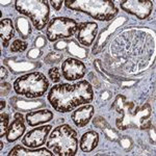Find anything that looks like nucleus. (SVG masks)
Segmentation results:
<instances>
[{
	"mask_svg": "<svg viewBox=\"0 0 156 156\" xmlns=\"http://www.w3.org/2000/svg\"><path fill=\"white\" fill-rule=\"evenodd\" d=\"M151 37L140 30L123 32L109 48L112 64L125 73H135L146 68L154 52V42L147 44Z\"/></svg>",
	"mask_w": 156,
	"mask_h": 156,
	"instance_id": "nucleus-1",
	"label": "nucleus"
},
{
	"mask_svg": "<svg viewBox=\"0 0 156 156\" xmlns=\"http://www.w3.org/2000/svg\"><path fill=\"white\" fill-rule=\"evenodd\" d=\"M47 98L56 112L65 114L92 102L94 99V90L87 80L74 84L60 83L50 89Z\"/></svg>",
	"mask_w": 156,
	"mask_h": 156,
	"instance_id": "nucleus-2",
	"label": "nucleus"
},
{
	"mask_svg": "<svg viewBox=\"0 0 156 156\" xmlns=\"http://www.w3.org/2000/svg\"><path fill=\"white\" fill-rule=\"evenodd\" d=\"M115 114L121 115L117 118L115 125L120 130H126L128 128L148 129L151 126V106L146 104L144 106H136L134 103L127 101L126 97L118 95L112 105Z\"/></svg>",
	"mask_w": 156,
	"mask_h": 156,
	"instance_id": "nucleus-3",
	"label": "nucleus"
},
{
	"mask_svg": "<svg viewBox=\"0 0 156 156\" xmlns=\"http://www.w3.org/2000/svg\"><path fill=\"white\" fill-rule=\"evenodd\" d=\"M46 145L54 155L73 156L78 149L77 132L67 124L59 125L51 131Z\"/></svg>",
	"mask_w": 156,
	"mask_h": 156,
	"instance_id": "nucleus-4",
	"label": "nucleus"
},
{
	"mask_svg": "<svg viewBox=\"0 0 156 156\" xmlns=\"http://www.w3.org/2000/svg\"><path fill=\"white\" fill-rule=\"evenodd\" d=\"M68 9L81 12L100 21H109L118 14V9L110 0H66Z\"/></svg>",
	"mask_w": 156,
	"mask_h": 156,
	"instance_id": "nucleus-5",
	"label": "nucleus"
},
{
	"mask_svg": "<svg viewBox=\"0 0 156 156\" xmlns=\"http://www.w3.org/2000/svg\"><path fill=\"white\" fill-rule=\"evenodd\" d=\"M49 87V81L43 73L32 72L17 78L14 82V90L20 96L34 99L45 95Z\"/></svg>",
	"mask_w": 156,
	"mask_h": 156,
	"instance_id": "nucleus-6",
	"label": "nucleus"
},
{
	"mask_svg": "<svg viewBox=\"0 0 156 156\" xmlns=\"http://www.w3.org/2000/svg\"><path fill=\"white\" fill-rule=\"evenodd\" d=\"M15 7L20 14L31 20L34 28L42 30L49 20V5L44 0H17Z\"/></svg>",
	"mask_w": 156,
	"mask_h": 156,
	"instance_id": "nucleus-7",
	"label": "nucleus"
},
{
	"mask_svg": "<svg viewBox=\"0 0 156 156\" xmlns=\"http://www.w3.org/2000/svg\"><path fill=\"white\" fill-rule=\"evenodd\" d=\"M78 29V24L75 20L66 17L53 18L49 22L46 29L47 39L50 42H55L60 39H69Z\"/></svg>",
	"mask_w": 156,
	"mask_h": 156,
	"instance_id": "nucleus-8",
	"label": "nucleus"
},
{
	"mask_svg": "<svg viewBox=\"0 0 156 156\" xmlns=\"http://www.w3.org/2000/svg\"><path fill=\"white\" fill-rule=\"evenodd\" d=\"M121 9L138 19L145 20L152 12L153 2L150 0H127L121 3Z\"/></svg>",
	"mask_w": 156,
	"mask_h": 156,
	"instance_id": "nucleus-9",
	"label": "nucleus"
},
{
	"mask_svg": "<svg viewBox=\"0 0 156 156\" xmlns=\"http://www.w3.org/2000/svg\"><path fill=\"white\" fill-rule=\"evenodd\" d=\"M51 129V125H45V126L34 128L27 132L25 136L22 138V144L30 149H37L47 142V137H48Z\"/></svg>",
	"mask_w": 156,
	"mask_h": 156,
	"instance_id": "nucleus-10",
	"label": "nucleus"
},
{
	"mask_svg": "<svg viewBox=\"0 0 156 156\" xmlns=\"http://www.w3.org/2000/svg\"><path fill=\"white\" fill-rule=\"evenodd\" d=\"M87 68L81 60L76 58H67L62 64V73L65 79L75 81L85 75Z\"/></svg>",
	"mask_w": 156,
	"mask_h": 156,
	"instance_id": "nucleus-11",
	"label": "nucleus"
},
{
	"mask_svg": "<svg viewBox=\"0 0 156 156\" xmlns=\"http://www.w3.org/2000/svg\"><path fill=\"white\" fill-rule=\"evenodd\" d=\"M98 25L95 22H83L78 26L76 37L78 42L85 47L92 46L97 37Z\"/></svg>",
	"mask_w": 156,
	"mask_h": 156,
	"instance_id": "nucleus-12",
	"label": "nucleus"
},
{
	"mask_svg": "<svg viewBox=\"0 0 156 156\" xmlns=\"http://www.w3.org/2000/svg\"><path fill=\"white\" fill-rule=\"evenodd\" d=\"M95 108L93 105H83V106L77 108L76 110L72 112V121L77 127L82 128L84 126H87L90 123V119L94 115Z\"/></svg>",
	"mask_w": 156,
	"mask_h": 156,
	"instance_id": "nucleus-13",
	"label": "nucleus"
},
{
	"mask_svg": "<svg viewBox=\"0 0 156 156\" xmlns=\"http://www.w3.org/2000/svg\"><path fill=\"white\" fill-rule=\"evenodd\" d=\"M25 130H26V127H25L23 123V117L19 112H17L15 115V120L12 121V124L7 128V131H6L7 142L9 143L16 142L18 138H20V136L23 135Z\"/></svg>",
	"mask_w": 156,
	"mask_h": 156,
	"instance_id": "nucleus-14",
	"label": "nucleus"
},
{
	"mask_svg": "<svg viewBox=\"0 0 156 156\" xmlns=\"http://www.w3.org/2000/svg\"><path fill=\"white\" fill-rule=\"evenodd\" d=\"M53 119V112L49 109L34 110L26 115V122L29 126H37L40 124H45Z\"/></svg>",
	"mask_w": 156,
	"mask_h": 156,
	"instance_id": "nucleus-15",
	"label": "nucleus"
},
{
	"mask_svg": "<svg viewBox=\"0 0 156 156\" xmlns=\"http://www.w3.org/2000/svg\"><path fill=\"white\" fill-rule=\"evenodd\" d=\"M98 143H99V134L94 130H90L82 134L79 142V147L83 152H92L97 147Z\"/></svg>",
	"mask_w": 156,
	"mask_h": 156,
	"instance_id": "nucleus-16",
	"label": "nucleus"
},
{
	"mask_svg": "<svg viewBox=\"0 0 156 156\" xmlns=\"http://www.w3.org/2000/svg\"><path fill=\"white\" fill-rule=\"evenodd\" d=\"M9 156H53L54 153L52 151H49V149H25L21 146H16L9 151Z\"/></svg>",
	"mask_w": 156,
	"mask_h": 156,
	"instance_id": "nucleus-17",
	"label": "nucleus"
},
{
	"mask_svg": "<svg viewBox=\"0 0 156 156\" xmlns=\"http://www.w3.org/2000/svg\"><path fill=\"white\" fill-rule=\"evenodd\" d=\"M0 37L3 47H7L9 41L15 37L14 24L11 19H2L0 21Z\"/></svg>",
	"mask_w": 156,
	"mask_h": 156,
	"instance_id": "nucleus-18",
	"label": "nucleus"
},
{
	"mask_svg": "<svg viewBox=\"0 0 156 156\" xmlns=\"http://www.w3.org/2000/svg\"><path fill=\"white\" fill-rule=\"evenodd\" d=\"M17 20H18L17 21V27H18L19 34L23 37H28L29 34L31 32L29 22H27V20L24 18H19Z\"/></svg>",
	"mask_w": 156,
	"mask_h": 156,
	"instance_id": "nucleus-19",
	"label": "nucleus"
},
{
	"mask_svg": "<svg viewBox=\"0 0 156 156\" xmlns=\"http://www.w3.org/2000/svg\"><path fill=\"white\" fill-rule=\"evenodd\" d=\"M0 136H4V134H6L7 128H9V115L2 112L0 115Z\"/></svg>",
	"mask_w": 156,
	"mask_h": 156,
	"instance_id": "nucleus-20",
	"label": "nucleus"
},
{
	"mask_svg": "<svg viewBox=\"0 0 156 156\" xmlns=\"http://www.w3.org/2000/svg\"><path fill=\"white\" fill-rule=\"evenodd\" d=\"M27 48V43L22 40H15L11 45V52H23Z\"/></svg>",
	"mask_w": 156,
	"mask_h": 156,
	"instance_id": "nucleus-21",
	"label": "nucleus"
},
{
	"mask_svg": "<svg viewBox=\"0 0 156 156\" xmlns=\"http://www.w3.org/2000/svg\"><path fill=\"white\" fill-rule=\"evenodd\" d=\"M62 58V54L56 53V52H51L45 57V62L46 64H57Z\"/></svg>",
	"mask_w": 156,
	"mask_h": 156,
	"instance_id": "nucleus-22",
	"label": "nucleus"
},
{
	"mask_svg": "<svg viewBox=\"0 0 156 156\" xmlns=\"http://www.w3.org/2000/svg\"><path fill=\"white\" fill-rule=\"evenodd\" d=\"M49 78L53 82H59L60 78H62V74H60V70L57 67H53L48 71Z\"/></svg>",
	"mask_w": 156,
	"mask_h": 156,
	"instance_id": "nucleus-23",
	"label": "nucleus"
},
{
	"mask_svg": "<svg viewBox=\"0 0 156 156\" xmlns=\"http://www.w3.org/2000/svg\"><path fill=\"white\" fill-rule=\"evenodd\" d=\"M94 125L96 127L100 128V129H104V128L107 126L105 120L103 119V118H100V117H97L96 119L94 120Z\"/></svg>",
	"mask_w": 156,
	"mask_h": 156,
	"instance_id": "nucleus-24",
	"label": "nucleus"
},
{
	"mask_svg": "<svg viewBox=\"0 0 156 156\" xmlns=\"http://www.w3.org/2000/svg\"><path fill=\"white\" fill-rule=\"evenodd\" d=\"M12 90V87L9 83H7V82H4L2 81L1 82V96H7L9 93V90Z\"/></svg>",
	"mask_w": 156,
	"mask_h": 156,
	"instance_id": "nucleus-25",
	"label": "nucleus"
},
{
	"mask_svg": "<svg viewBox=\"0 0 156 156\" xmlns=\"http://www.w3.org/2000/svg\"><path fill=\"white\" fill-rule=\"evenodd\" d=\"M50 3H51V5L53 6L54 9H56V11H59V9H62V3H64V1H62V0H58V1H54V0H51V1H50Z\"/></svg>",
	"mask_w": 156,
	"mask_h": 156,
	"instance_id": "nucleus-26",
	"label": "nucleus"
},
{
	"mask_svg": "<svg viewBox=\"0 0 156 156\" xmlns=\"http://www.w3.org/2000/svg\"><path fill=\"white\" fill-rule=\"evenodd\" d=\"M7 77V70L4 68L3 66L1 67V80L3 81V80H5Z\"/></svg>",
	"mask_w": 156,
	"mask_h": 156,
	"instance_id": "nucleus-27",
	"label": "nucleus"
},
{
	"mask_svg": "<svg viewBox=\"0 0 156 156\" xmlns=\"http://www.w3.org/2000/svg\"><path fill=\"white\" fill-rule=\"evenodd\" d=\"M0 103H1V106H0V109H1V110H3L4 106H5V102H4L3 100H1V102H0Z\"/></svg>",
	"mask_w": 156,
	"mask_h": 156,
	"instance_id": "nucleus-28",
	"label": "nucleus"
},
{
	"mask_svg": "<svg viewBox=\"0 0 156 156\" xmlns=\"http://www.w3.org/2000/svg\"><path fill=\"white\" fill-rule=\"evenodd\" d=\"M0 145H1V146H0V149L2 150V149H3V145H4V144H3L2 142H0Z\"/></svg>",
	"mask_w": 156,
	"mask_h": 156,
	"instance_id": "nucleus-29",
	"label": "nucleus"
}]
</instances>
